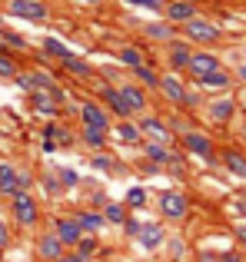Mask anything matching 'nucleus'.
<instances>
[{
    "label": "nucleus",
    "mask_w": 246,
    "mask_h": 262,
    "mask_svg": "<svg viewBox=\"0 0 246 262\" xmlns=\"http://www.w3.org/2000/svg\"><path fill=\"white\" fill-rule=\"evenodd\" d=\"M156 206H160V216L167 219V223H180V219H187V216H190V199L183 196L180 189H167V192H160Z\"/></svg>",
    "instance_id": "obj_1"
},
{
    "label": "nucleus",
    "mask_w": 246,
    "mask_h": 262,
    "mask_svg": "<svg viewBox=\"0 0 246 262\" xmlns=\"http://www.w3.org/2000/svg\"><path fill=\"white\" fill-rule=\"evenodd\" d=\"M180 27L193 43H213V40H220V27H216L213 20L193 17V20H187V24H180Z\"/></svg>",
    "instance_id": "obj_2"
},
{
    "label": "nucleus",
    "mask_w": 246,
    "mask_h": 262,
    "mask_svg": "<svg viewBox=\"0 0 246 262\" xmlns=\"http://www.w3.org/2000/svg\"><path fill=\"white\" fill-rule=\"evenodd\" d=\"M183 149H187L190 156L207 160V163L216 160V146H213V140H210L207 133H183Z\"/></svg>",
    "instance_id": "obj_3"
},
{
    "label": "nucleus",
    "mask_w": 246,
    "mask_h": 262,
    "mask_svg": "<svg viewBox=\"0 0 246 262\" xmlns=\"http://www.w3.org/2000/svg\"><path fill=\"white\" fill-rule=\"evenodd\" d=\"M10 199H13V216H17V223L20 226H37L40 209H37V203H33V196L17 192V196H10Z\"/></svg>",
    "instance_id": "obj_4"
},
{
    "label": "nucleus",
    "mask_w": 246,
    "mask_h": 262,
    "mask_svg": "<svg viewBox=\"0 0 246 262\" xmlns=\"http://www.w3.org/2000/svg\"><path fill=\"white\" fill-rule=\"evenodd\" d=\"M7 10H10L13 17H20V20H33V24L47 20V7L40 4V0H10Z\"/></svg>",
    "instance_id": "obj_5"
},
{
    "label": "nucleus",
    "mask_w": 246,
    "mask_h": 262,
    "mask_svg": "<svg viewBox=\"0 0 246 262\" xmlns=\"http://www.w3.org/2000/svg\"><path fill=\"white\" fill-rule=\"evenodd\" d=\"M53 232L60 236L64 246H77L80 239H84V226L77 223V216H60L57 223H53Z\"/></svg>",
    "instance_id": "obj_6"
},
{
    "label": "nucleus",
    "mask_w": 246,
    "mask_h": 262,
    "mask_svg": "<svg viewBox=\"0 0 246 262\" xmlns=\"http://www.w3.org/2000/svg\"><path fill=\"white\" fill-rule=\"evenodd\" d=\"M220 57L216 53H207V50H200V53H193L190 57V63H187V73H193V80H200V77H207V73H213V70H220Z\"/></svg>",
    "instance_id": "obj_7"
},
{
    "label": "nucleus",
    "mask_w": 246,
    "mask_h": 262,
    "mask_svg": "<svg viewBox=\"0 0 246 262\" xmlns=\"http://www.w3.org/2000/svg\"><path fill=\"white\" fill-rule=\"evenodd\" d=\"M167 239H170V236H167V229H163V223H143V229H140V236H136V243H140L147 252H153V249H160Z\"/></svg>",
    "instance_id": "obj_8"
},
{
    "label": "nucleus",
    "mask_w": 246,
    "mask_h": 262,
    "mask_svg": "<svg viewBox=\"0 0 246 262\" xmlns=\"http://www.w3.org/2000/svg\"><path fill=\"white\" fill-rule=\"evenodd\" d=\"M64 249L67 246L60 243L57 232H44V236L37 239V259H44V262H57L60 256H64Z\"/></svg>",
    "instance_id": "obj_9"
},
{
    "label": "nucleus",
    "mask_w": 246,
    "mask_h": 262,
    "mask_svg": "<svg viewBox=\"0 0 246 262\" xmlns=\"http://www.w3.org/2000/svg\"><path fill=\"white\" fill-rule=\"evenodd\" d=\"M163 13H167L170 24H187V20L196 17V4H190V0H167V7H163Z\"/></svg>",
    "instance_id": "obj_10"
},
{
    "label": "nucleus",
    "mask_w": 246,
    "mask_h": 262,
    "mask_svg": "<svg viewBox=\"0 0 246 262\" xmlns=\"http://www.w3.org/2000/svg\"><path fill=\"white\" fill-rule=\"evenodd\" d=\"M80 120H84V126L110 129V113H107V106H100V103H84V106H80Z\"/></svg>",
    "instance_id": "obj_11"
},
{
    "label": "nucleus",
    "mask_w": 246,
    "mask_h": 262,
    "mask_svg": "<svg viewBox=\"0 0 246 262\" xmlns=\"http://www.w3.org/2000/svg\"><path fill=\"white\" fill-rule=\"evenodd\" d=\"M160 93L167 96L170 103H183L187 100V86H183V80H180V73H163L160 77Z\"/></svg>",
    "instance_id": "obj_12"
},
{
    "label": "nucleus",
    "mask_w": 246,
    "mask_h": 262,
    "mask_svg": "<svg viewBox=\"0 0 246 262\" xmlns=\"http://www.w3.org/2000/svg\"><path fill=\"white\" fill-rule=\"evenodd\" d=\"M24 192V179L10 163H0V196H17Z\"/></svg>",
    "instance_id": "obj_13"
},
{
    "label": "nucleus",
    "mask_w": 246,
    "mask_h": 262,
    "mask_svg": "<svg viewBox=\"0 0 246 262\" xmlns=\"http://www.w3.org/2000/svg\"><path fill=\"white\" fill-rule=\"evenodd\" d=\"M140 133L147 136V140H153V143H163V146H167V143L173 140V136H170V129L163 126V120H160V116H143Z\"/></svg>",
    "instance_id": "obj_14"
},
{
    "label": "nucleus",
    "mask_w": 246,
    "mask_h": 262,
    "mask_svg": "<svg viewBox=\"0 0 246 262\" xmlns=\"http://www.w3.org/2000/svg\"><path fill=\"white\" fill-rule=\"evenodd\" d=\"M220 163L233 179H246V153H240V149H223Z\"/></svg>",
    "instance_id": "obj_15"
},
{
    "label": "nucleus",
    "mask_w": 246,
    "mask_h": 262,
    "mask_svg": "<svg viewBox=\"0 0 246 262\" xmlns=\"http://www.w3.org/2000/svg\"><path fill=\"white\" fill-rule=\"evenodd\" d=\"M117 90H120V96H123V100H127L130 113H147V90H143V86L123 83V86H117Z\"/></svg>",
    "instance_id": "obj_16"
},
{
    "label": "nucleus",
    "mask_w": 246,
    "mask_h": 262,
    "mask_svg": "<svg viewBox=\"0 0 246 262\" xmlns=\"http://www.w3.org/2000/svg\"><path fill=\"white\" fill-rule=\"evenodd\" d=\"M100 100H107V110L110 113H117L120 120H130V106H127V100L120 96V90H113V86H100Z\"/></svg>",
    "instance_id": "obj_17"
},
{
    "label": "nucleus",
    "mask_w": 246,
    "mask_h": 262,
    "mask_svg": "<svg viewBox=\"0 0 246 262\" xmlns=\"http://www.w3.org/2000/svg\"><path fill=\"white\" fill-rule=\"evenodd\" d=\"M190 57H193V50H190L187 43H180V40H173V43H170V53H167V60H170V70H173V73L187 70Z\"/></svg>",
    "instance_id": "obj_18"
},
{
    "label": "nucleus",
    "mask_w": 246,
    "mask_h": 262,
    "mask_svg": "<svg viewBox=\"0 0 246 262\" xmlns=\"http://www.w3.org/2000/svg\"><path fill=\"white\" fill-rule=\"evenodd\" d=\"M207 113H210V120H213V123H220V126H223V123L233 120V113H236V100H213V103L207 106Z\"/></svg>",
    "instance_id": "obj_19"
},
{
    "label": "nucleus",
    "mask_w": 246,
    "mask_h": 262,
    "mask_svg": "<svg viewBox=\"0 0 246 262\" xmlns=\"http://www.w3.org/2000/svg\"><path fill=\"white\" fill-rule=\"evenodd\" d=\"M110 129H113V136H117L120 143H130V146L143 143V133H140V126H136V123H130V120H120L117 126H110Z\"/></svg>",
    "instance_id": "obj_20"
},
{
    "label": "nucleus",
    "mask_w": 246,
    "mask_h": 262,
    "mask_svg": "<svg viewBox=\"0 0 246 262\" xmlns=\"http://www.w3.org/2000/svg\"><path fill=\"white\" fill-rule=\"evenodd\" d=\"M143 33H147L150 40H163V43H173L176 40V24H147L143 27Z\"/></svg>",
    "instance_id": "obj_21"
},
{
    "label": "nucleus",
    "mask_w": 246,
    "mask_h": 262,
    "mask_svg": "<svg viewBox=\"0 0 246 262\" xmlns=\"http://www.w3.org/2000/svg\"><path fill=\"white\" fill-rule=\"evenodd\" d=\"M196 83H200L203 90H227L230 83H233V77H230V73L220 67V70H213V73H207V77H200Z\"/></svg>",
    "instance_id": "obj_22"
},
{
    "label": "nucleus",
    "mask_w": 246,
    "mask_h": 262,
    "mask_svg": "<svg viewBox=\"0 0 246 262\" xmlns=\"http://www.w3.org/2000/svg\"><path fill=\"white\" fill-rule=\"evenodd\" d=\"M77 223L84 226V232H90V236H100V232L107 229V219L100 216V212H77Z\"/></svg>",
    "instance_id": "obj_23"
},
{
    "label": "nucleus",
    "mask_w": 246,
    "mask_h": 262,
    "mask_svg": "<svg viewBox=\"0 0 246 262\" xmlns=\"http://www.w3.org/2000/svg\"><path fill=\"white\" fill-rule=\"evenodd\" d=\"M133 73H136V80H140V83L147 86V90H150V86L160 90V77H163V73H156V67H150L147 60H143L140 67H133Z\"/></svg>",
    "instance_id": "obj_24"
},
{
    "label": "nucleus",
    "mask_w": 246,
    "mask_h": 262,
    "mask_svg": "<svg viewBox=\"0 0 246 262\" xmlns=\"http://www.w3.org/2000/svg\"><path fill=\"white\" fill-rule=\"evenodd\" d=\"M143 156H147L153 166H163L167 163V156H170V149L163 146V143H153V140H147V146H143Z\"/></svg>",
    "instance_id": "obj_25"
},
{
    "label": "nucleus",
    "mask_w": 246,
    "mask_h": 262,
    "mask_svg": "<svg viewBox=\"0 0 246 262\" xmlns=\"http://www.w3.org/2000/svg\"><path fill=\"white\" fill-rule=\"evenodd\" d=\"M104 219L113 226H123L127 219V203H104Z\"/></svg>",
    "instance_id": "obj_26"
},
{
    "label": "nucleus",
    "mask_w": 246,
    "mask_h": 262,
    "mask_svg": "<svg viewBox=\"0 0 246 262\" xmlns=\"http://www.w3.org/2000/svg\"><path fill=\"white\" fill-rule=\"evenodd\" d=\"M60 63H64V70H70L73 77H80V80H87V77L93 73V70H90V63H84V60H77L73 53H70V57H64Z\"/></svg>",
    "instance_id": "obj_27"
},
{
    "label": "nucleus",
    "mask_w": 246,
    "mask_h": 262,
    "mask_svg": "<svg viewBox=\"0 0 246 262\" xmlns=\"http://www.w3.org/2000/svg\"><path fill=\"white\" fill-rule=\"evenodd\" d=\"M147 206V189L143 186H130L127 189V209H143Z\"/></svg>",
    "instance_id": "obj_28"
},
{
    "label": "nucleus",
    "mask_w": 246,
    "mask_h": 262,
    "mask_svg": "<svg viewBox=\"0 0 246 262\" xmlns=\"http://www.w3.org/2000/svg\"><path fill=\"white\" fill-rule=\"evenodd\" d=\"M84 143L93 149H100L107 143V129H97V126H84Z\"/></svg>",
    "instance_id": "obj_29"
},
{
    "label": "nucleus",
    "mask_w": 246,
    "mask_h": 262,
    "mask_svg": "<svg viewBox=\"0 0 246 262\" xmlns=\"http://www.w3.org/2000/svg\"><path fill=\"white\" fill-rule=\"evenodd\" d=\"M120 63H127L130 70H133V67L143 63V53L136 50V47H120Z\"/></svg>",
    "instance_id": "obj_30"
},
{
    "label": "nucleus",
    "mask_w": 246,
    "mask_h": 262,
    "mask_svg": "<svg viewBox=\"0 0 246 262\" xmlns=\"http://www.w3.org/2000/svg\"><path fill=\"white\" fill-rule=\"evenodd\" d=\"M44 50H47V53H50V57H57V60H64V57H70V50H67V47H64V43H60V40H57V37H47V40H44Z\"/></svg>",
    "instance_id": "obj_31"
},
{
    "label": "nucleus",
    "mask_w": 246,
    "mask_h": 262,
    "mask_svg": "<svg viewBox=\"0 0 246 262\" xmlns=\"http://www.w3.org/2000/svg\"><path fill=\"white\" fill-rule=\"evenodd\" d=\"M73 249H77V252H80L84 259H90L93 252H97V236H84V239H80L77 246H73Z\"/></svg>",
    "instance_id": "obj_32"
},
{
    "label": "nucleus",
    "mask_w": 246,
    "mask_h": 262,
    "mask_svg": "<svg viewBox=\"0 0 246 262\" xmlns=\"http://www.w3.org/2000/svg\"><path fill=\"white\" fill-rule=\"evenodd\" d=\"M143 223H147V219H136V216H127V219H123V232H127L130 239H136V236H140V229H143Z\"/></svg>",
    "instance_id": "obj_33"
},
{
    "label": "nucleus",
    "mask_w": 246,
    "mask_h": 262,
    "mask_svg": "<svg viewBox=\"0 0 246 262\" xmlns=\"http://www.w3.org/2000/svg\"><path fill=\"white\" fill-rule=\"evenodd\" d=\"M0 77H17V63L4 53H0Z\"/></svg>",
    "instance_id": "obj_34"
},
{
    "label": "nucleus",
    "mask_w": 246,
    "mask_h": 262,
    "mask_svg": "<svg viewBox=\"0 0 246 262\" xmlns=\"http://www.w3.org/2000/svg\"><path fill=\"white\" fill-rule=\"evenodd\" d=\"M123 4H133V7H147V10H163L167 0H123Z\"/></svg>",
    "instance_id": "obj_35"
},
{
    "label": "nucleus",
    "mask_w": 246,
    "mask_h": 262,
    "mask_svg": "<svg viewBox=\"0 0 246 262\" xmlns=\"http://www.w3.org/2000/svg\"><path fill=\"white\" fill-rule=\"evenodd\" d=\"M77 169H60V183H64V186H77Z\"/></svg>",
    "instance_id": "obj_36"
},
{
    "label": "nucleus",
    "mask_w": 246,
    "mask_h": 262,
    "mask_svg": "<svg viewBox=\"0 0 246 262\" xmlns=\"http://www.w3.org/2000/svg\"><path fill=\"white\" fill-rule=\"evenodd\" d=\"M163 166H170V169H173V173H183V160H180V156H176V153H170Z\"/></svg>",
    "instance_id": "obj_37"
},
{
    "label": "nucleus",
    "mask_w": 246,
    "mask_h": 262,
    "mask_svg": "<svg viewBox=\"0 0 246 262\" xmlns=\"http://www.w3.org/2000/svg\"><path fill=\"white\" fill-rule=\"evenodd\" d=\"M7 246H10V229H7V226H4V219H0V252H4Z\"/></svg>",
    "instance_id": "obj_38"
},
{
    "label": "nucleus",
    "mask_w": 246,
    "mask_h": 262,
    "mask_svg": "<svg viewBox=\"0 0 246 262\" xmlns=\"http://www.w3.org/2000/svg\"><path fill=\"white\" fill-rule=\"evenodd\" d=\"M4 40H7L10 47H20V50L27 47V40H24V37H17V33H4Z\"/></svg>",
    "instance_id": "obj_39"
},
{
    "label": "nucleus",
    "mask_w": 246,
    "mask_h": 262,
    "mask_svg": "<svg viewBox=\"0 0 246 262\" xmlns=\"http://www.w3.org/2000/svg\"><path fill=\"white\" fill-rule=\"evenodd\" d=\"M93 169H104L107 173V169H113V163L107 160V156H93Z\"/></svg>",
    "instance_id": "obj_40"
},
{
    "label": "nucleus",
    "mask_w": 246,
    "mask_h": 262,
    "mask_svg": "<svg viewBox=\"0 0 246 262\" xmlns=\"http://www.w3.org/2000/svg\"><path fill=\"white\" fill-rule=\"evenodd\" d=\"M220 262H243V252H236V249H230V252H223Z\"/></svg>",
    "instance_id": "obj_41"
},
{
    "label": "nucleus",
    "mask_w": 246,
    "mask_h": 262,
    "mask_svg": "<svg viewBox=\"0 0 246 262\" xmlns=\"http://www.w3.org/2000/svg\"><path fill=\"white\" fill-rule=\"evenodd\" d=\"M57 262H87V259L80 256V252H64V256H60Z\"/></svg>",
    "instance_id": "obj_42"
},
{
    "label": "nucleus",
    "mask_w": 246,
    "mask_h": 262,
    "mask_svg": "<svg viewBox=\"0 0 246 262\" xmlns=\"http://www.w3.org/2000/svg\"><path fill=\"white\" fill-rule=\"evenodd\" d=\"M44 186H47V189H50V192H60V183H57V179H53V176H44Z\"/></svg>",
    "instance_id": "obj_43"
},
{
    "label": "nucleus",
    "mask_w": 246,
    "mask_h": 262,
    "mask_svg": "<svg viewBox=\"0 0 246 262\" xmlns=\"http://www.w3.org/2000/svg\"><path fill=\"white\" fill-rule=\"evenodd\" d=\"M233 232H236V239H240V243L246 246V223H243V226H236V229H233Z\"/></svg>",
    "instance_id": "obj_44"
},
{
    "label": "nucleus",
    "mask_w": 246,
    "mask_h": 262,
    "mask_svg": "<svg viewBox=\"0 0 246 262\" xmlns=\"http://www.w3.org/2000/svg\"><path fill=\"white\" fill-rule=\"evenodd\" d=\"M170 249H173V252H180V256H183V249H187V246H183L180 239H170Z\"/></svg>",
    "instance_id": "obj_45"
},
{
    "label": "nucleus",
    "mask_w": 246,
    "mask_h": 262,
    "mask_svg": "<svg viewBox=\"0 0 246 262\" xmlns=\"http://www.w3.org/2000/svg\"><path fill=\"white\" fill-rule=\"evenodd\" d=\"M236 77H240V80H243V83H246V63L240 67V70H236Z\"/></svg>",
    "instance_id": "obj_46"
},
{
    "label": "nucleus",
    "mask_w": 246,
    "mask_h": 262,
    "mask_svg": "<svg viewBox=\"0 0 246 262\" xmlns=\"http://www.w3.org/2000/svg\"><path fill=\"white\" fill-rule=\"evenodd\" d=\"M236 206H240V209H246V196H236Z\"/></svg>",
    "instance_id": "obj_47"
},
{
    "label": "nucleus",
    "mask_w": 246,
    "mask_h": 262,
    "mask_svg": "<svg viewBox=\"0 0 246 262\" xmlns=\"http://www.w3.org/2000/svg\"><path fill=\"white\" fill-rule=\"evenodd\" d=\"M80 4H90V7H100L104 0H80Z\"/></svg>",
    "instance_id": "obj_48"
},
{
    "label": "nucleus",
    "mask_w": 246,
    "mask_h": 262,
    "mask_svg": "<svg viewBox=\"0 0 246 262\" xmlns=\"http://www.w3.org/2000/svg\"><path fill=\"white\" fill-rule=\"evenodd\" d=\"M243 136H246V126H243Z\"/></svg>",
    "instance_id": "obj_49"
}]
</instances>
